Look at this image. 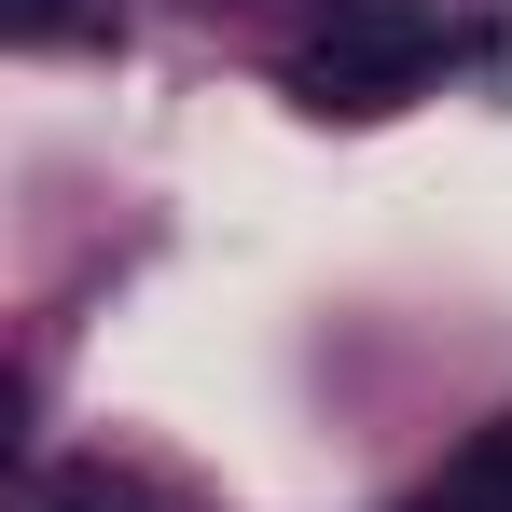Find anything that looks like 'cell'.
<instances>
[{"instance_id":"4","label":"cell","mask_w":512,"mask_h":512,"mask_svg":"<svg viewBox=\"0 0 512 512\" xmlns=\"http://www.w3.org/2000/svg\"><path fill=\"white\" fill-rule=\"evenodd\" d=\"M28 512H153V499H139V485H111V471H42Z\"/></svg>"},{"instance_id":"3","label":"cell","mask_w":512,"mask_h":512,"mask_svg":"<svg viewBox=\"0 0 512 512\" xmlns=\"http://www.w3.org/2000/svg\"><path fill=\"white\" fill-rule=\"evenodd\" d=\"M416 512H512V416H499V429H471V443L443 457V485H429Z\"/></svg>"},{"instance_id":"1","label":"cell","mask_w":512,"mask_h":512,"mask_svg":"<svg viewBox=\"0 0 512 512\" xmlns=\"http://www.w3.org/2000/svg\"><path fill=\"white\" fill-rule=\"evenodd\" d=\"M457 56H471V14H443V0H333L291 42V97L305 111H402Z\"/></svg>"},{"instance_id":"2","label":"cell","mask_w":512,"mask_h":512,"mask_svg":"<svg viewBox=\"0 0 512 512\" xmlns=\"http://www.w3.org/2000/svg\"><path fill=\"white\" fill-rule=\"evenodd\" d=\"M0 28L28 56H111L125 42V0H0Z\"/></svg>"}]
</instances>
